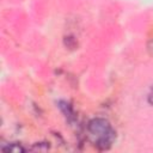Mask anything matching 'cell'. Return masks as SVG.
<instances>
[{"label":"cell","instance_id":"obj_1","mask_svg":"<svg viewBox=\"0 0 153 153\" xmlns=\"http://www.w3.org/2000/svg\"><path fill=\"white\" fill-rule=\"evenodd\" d=\"M87 137L99 151L109 149L116 140V131L111 123L102 117L92 118L86 127Z\"/></svg>","mask_w":153,"mask_h":153},{"label":"cell","instance_id":"obj_2","mask_svg":"<svg viewBox=\"0 0 153 153\" xmlns=\"http://www.w3.org/2000/svg\"><path fill=\"white\" fill-rule=\"evenodd\" d=\"M4 151H10V152H24L25 151V148L23 147V146H20V145H17V143H11V145H8V147H5V146H2L1 147Z\"/></svg>","mask_w":153,"mask_h":153},{"label":"cell","instance_id":"obj_3","mask_svg":"<svg viewBox=\"0 0 153 153\" xmlns=\"http://www.w3.org/2000/svg\"><path fill=\"white\" fill-rule=\"evenodd\" d=\"M147 100H148V103H149L151 105H153V87L151 88V91H149V93H148V96H147Z\"/></svg>","mask_w":153,"mask_h":153}]
</instances>
